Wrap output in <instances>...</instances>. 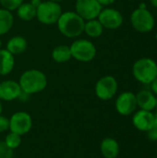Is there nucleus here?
<instances>
[{
    "mask_svg": "<svg viewBox=\"0 0 157 158\" xmlns=\"http://www.w3.org/2000/svg\"><path fill=\"white\" fill-rule=\"evenodd\" d=\"M56 24L62 35L68 38H75L83 33L85 20L75 11H67L61 14Z\"/></svg>",
    "mask_w": 157,
    "mask_h": 158,
    "instance_id": "1",
    "label": "nucleus"
},
{
    "mask_svg": "<svg viewBox=\"0 0 157 158\" xmlns=\"http://www.w3.org/2000/svg\"><path fill=\"white\" fill-rule=\"evenodd\" d=\"M19 84L21 91L30 95L43 91L47 85L45 74L38 69H28L19 77Z\"/></svg>",
    "mask_w": 157,
    "mask_h": 158,
    "instance_id": "2",
    "label": "nucleus"
},
{
    "mask_svg": "<svg viewBox=\"0 0 157 158\" xmlns=\"http://www.w3.org/2000/svg\"><path fill=\"white\" fill-rule=\"evenodd\" d=\"M132 74L139 82L151 84L157 77V63L150 57L140 58L132 66Z\"/></svg>",
    "mask_w": 157,
    "mask_h": 158,
    "instance_id": "3",
    "label": "nucleus"
},
{
    "mask_svg": "<svg viewBox=\"0 0 157 158\" xmlns=\"http://www.w3.org/2000/svg\"><path fill=\"white\" fill-rule=\"evenodd\" d=\"M62 8L59 3L53 1H44L36 8V18L42 24H56L62 14Z\"/></svg>",
    "mask_w": 157,
    "mask_h": 158,
    "instance_id": "4",
    "label": "nucleus"
},
{
    "mask_svg": "<svg viewBox=\"0 0 157 158\" xmlns=\"http://www.w3.org/2000/svg\"><path fill=\"white\" fill-rule=\"evenodd\" d=\"M69 47L72 57L80 62L86 63L93 60L97 53L95 45L86 39L75 40Z\"/></svg>",
    "mask_w": 157,
    "mask_h": 158,
    "instance_id": "5",
    "label": "nucleus"
},
{
    "mask_svg": "<svg viewBox=\"0 0 157 158\" xmlns=\"http://www.w3.org/2000/svg\"><path fill=\"white\" fill-rule=\"evenodd\" d=\"M130 23L134 30L141 33L151 31L155 24V17L147 8H136L130 15Z\"/></svg>",
    "mask_w": 157,
    "mask_h": 158,
    "instance_id": "6",
    "label": "nucleus"
},
{
    "mask_svg": "<svg viewBox=\"0 0 157 158\" xmlns=\"http://www.w3.org/2000/svg\"><path fill=\"white\" fill-rule=\"evenodd\" d=\"M118 84L113 76L102 77L95 84V94L101 100L107 101L112 99L118 92Z\"/></svg>",
    "mask_w": 157,
    "mask_h": 158,
    "instance_id": "7",
    "label": "nucleus"
},
{
    "mask_svg": "<svg viewBox=\"0 0 157 158\" xmlns=\"http://www.w3.org/2000/svg\"><path fill=\"white\" fill-rule=\"evenodd\" d=\"M103 6L97 0H76L75 12L85 21L97 19Z\"/></svg>",
    "mask_w": 157,
    "mask_h": 158,
    "instance_id": "8",
    "label": "nucleus"
},
{
    "mask_svg": "<svg viewBox=\"0 0 157 158\" xmlns=\"http://www.w3.org/2000/svg\"><path fill=\"white\" fill-rule=\"evenodd\" d=\"M32 127V119L31 115L24 111L14 113L9 118V130L19 135L28 133Z\"/></svg>",
    "mask_w": 157,
    "mask_h": 158,
    "instance_id": "9",
    "label": "nucleus"
},
{
    "mask_svg": "<svg viewBox=\"0 0 157 158\" xmlns=\"http://www.w3.org/2000/svg\"><path fill=\"white\" fill-rule=\"evenodd\" d=\"M97 19L103 25L104 29H108V30L118 29L123 24L122 14L118 9L112 7L103 8Z\"/></svg>",
    "mask_w": 157,
    "mask_h": 158,
    "instance_id": "10",
    "label": "nucleus"
},
{
    "mask_svg": "<svg viewBox=\"0 0 157 158\" xmlns=\"http://www.w3.org/2000/svg\"><path fill=\"white\" fill-rule=\"evenodd\" d=\"M117 112L121 116H130L135 112L137 106L136 94L131 92H124L120 94L115 103Z\"/></svg>",
    "mask_w": 157,
    "mask_h": 158,
    "instance_id": "11",
    "label": "nucleus"
},
{
    "mask_svg": "<svg viewBox=\"0 0 157 158\" xmlns=\"http://www.w3.org/2000/svg\"><path fill=\"white\" fill-rule=\"evenodd\" d=\"M132 123L138 131L147 132L155 126V114L152 111L140 109L134 113L132 117Z\"/></svg>",
    "mask_w": 157,
    "mask_h": 158,
    "instance_id": "12",
    "label": "nucleus"
},
{
    "mask_svg": "<svg viewBox=\"0 0 157 158\" xmlns=\"http://www.w3.org/2000/svg\"><path fill=\"white\" fill-rule=\"evenodd\" d=\"M22 91L19 82L13 80H6L0 82V100L13 101L19 99Z\"/></svg>",
    "mask_w": 157,
    "mask_h": 158,
    "instance_id": "13",
    "label": "nucleus"
},
{
    "mask_svg": "<svg viewBox=\"0 0 157 158\" xmlns=\"http://www.w3.org/2000/svg\"><path fill=\"white\" fill-rule=\"evenodd\" d=\"M137 106L140 109L146 110V111H153L155 109L156 106V96L151 90L143 89L141 90L136 94Z\"/></svg>",
    "mask_w": 157,
    "mask_h": 158,
    "instance_id": "14",
    "label": "nucleus"
},
{
    "mask_svg": "<svg viewBox=\"0 0 157 158\" xmlns=\"http://www.w3.org/2000/svg\"><path fill=\"white\" fill-rule=\"evenodd\" d=\"M101 154L105 158H117L119 155L118 143L110 137L105 138L100 145Z\"/></svg>",
    "mask_w": 157,
    "mask_h": 158,
    "instance_id": "15",
    "label": "nucleus"
},
{
    "mask_svg": "<svg viewBox=\"0 0 157 158\" xmlns=\"http://www.w3.org/2000/svg\"><path fill=\"white\" fill-rule=\"evenodd\" d=\"M15 66L14 56L6 49H0V75L6 76L9 74Z\"/></svg>",
    "mask_w": 157,
    "mask_h": 158,
    "instance_id": "16",
    "label": "nucleus"
},
{
    "mask_svg": "<svg viewBox=\"0 0 157 158\" xmlns=\"http://www.w3.org/2000/svg\"><path fill=\"white\" fill-rule=\"evenodd\" d=\"M6 49L13 56L20 55L24 53L27 49V41L22 36H14L7 41Z\"/></svg>",
    "mask_w": 157,
    "mask_h": 158,
    "instance_id": "17",
    "label": "nucleus"
},
{
    "mask_svg": "<svg viewBox=\"0 0 157 158\" xmlns=\"http://www.w3.org/2000/svg\"><path fill=\"white\" fill-rule=\"evenodd\" d=\"M70 47L66 44H59L52 51V58L56 63H66L71 59Z\"/></svg>",
    "mask_w": 157,
    "mask_h": 158,
    "instance_id": "18",
    "label": "nucleus"
},
{
    "mask_svg": "<svg viewBox=\"0 0 157 158\" xmlns=\"http://www.w3.org/2000/svg\"><path fill=\"white\" fill-rule=\"evenodd\" d=\"M14 23V17L11 11L0 8V36L7 33Z\"/></svg>",
    "mask_w": 157,
    "mask_h": 158,
    "instance_id": "19",
    "label": "nucleus"
},
{
    "mask_svg": "<svg viewBox=\"0 0 157 158\" xmlns=\"http://www.w3.org/2000/svg\"><path fill=\"white\" fill-rule=\"evenodd\" d=\"M103 31L104 27L97 19L85 21L83 32H85L88 36L92 38H98L103 34Z\"/></svg>",
    "mask_w": 157,
    "mask_h": 158,
    "instance_id": "20",
    "label": "nucleus"
},
{
    "mask_svg": "<svg viewBox=\"0 0 157 158\" xmlns=\"http://www.w3.org/2000/svg\"><path fill=\"white\" fill-rule=\"evenodd\" d=\"M18 17L24 21H30L36 17V7L31 3H22L17 9Z\"/></svg>",
    "mask_w": 157,
    "mask_h": 158,
    "instance_id": "21",
    "label": "nucleus"
},
{
    "mask_svg": "<svg viewBox=\"0 0 157 158\" xmlns=\"http://www.w3.org/2000/svg\"><path fill=\"white\" fill-rule=\"evenodd\" d=\"M21 136L15 133V132H12L10 131V133H8L6 136V139H5V143L12 150L19 147V145L21 144Z\"/></svg>",
    "mask_w": 157,
    "mask_h": 158,
    "instance_id": "22",
    "label": "nucleus"
},
{
    "mask_svg": "<svg viewBox=\"0 0 157 158\" xmlns=\"http://www.w3.org/2000/svg\"><path fill=\"white\" fill-rule=\"evenodd\" d=\"M22 3L23 0H0V4L3 6V8L8 11L17 10Z\"/></svg>",
    "mask_w": 157,
    "mask_h": 158,
    "instance_id": "23",
    "label": "nucleus"
},
{
    "mask_svg": "<svg viewBox=\"0 0 157 158\" xmlns=\"http://www.w3.org/2000/svg\"><path fill=\"white\" fill-rule=\"evenodd\" d=\"M13 150L10 149L5 142H0V158H12Z\"/></svg>",
    "mask_w": 157,
    "mask_h": 158,
    "instance_id": "24",
    "label": "nucleus"
},
{
    "mask_svg": "<svg viewBox=\"0 0 157 158\" xmlns=\"http://www.w3.org/2000/svg\"><path fill=\"white\" fill-rule=\"evenodd\" d=\"M9 130V119L0 115V132H5Z\"/></svg>",
    "mask_w": 157,
    "mask_h": 158,
    "instance_id": "25",
    "label": "nucleus"
},
{
    "mask_svg": "<svg viewBox=\"0 0 157 158\" xmlns=\"http://www.w3.org/2000/svg\"><path fill=\"white\" fill-rule=\"evenodd\" d=\"M147 137L151 142H157V126L155 125L147 131Z\"/></svg>",
    "mask_w": 157,
    "mask_h": 158,
    "instance_id": "26",
    "label": "nucleus"
},
{
    "mask_svg": "<svg viewBox=\"0 0 157 158\" xmlns=\"http://www.w3.org/2000/svg\"><path fill=\"white\" fill-rule=\"evenodd\" d=\"M150 85H151V91L154 93V94L155 96H157V77L152 81V83Z\"/></svg>",
    "mask_w": 157,
    "mask_h": 158,
    "instance_id": "27",
    "label": "nucleus"
},
{
    "mask_svg": "<svg viewBox=\"0 0 157 158\" xmlns=\"http://www.w3.org/2000/svg\"><path fill=\"white\" fill-rule=\"evenodd\" d=\"M97 2H98L102 6H110V5H112V4H114V3L116 2V0H97Z\"/></svg>",
    "mask_w": 157,
    "mask_h": 158,
    "instance_id": "28",
    "label": "nucleus"
},
{
    "mask_svg": "<svg viewBox=\"0 0 157 158\" xmlns=\"http://www.w3.org/2000/svg\"><path fill=\"white\" fill-rule=\"evenodd\" d=\"M42 2H43L42 0H31L30 3H31L33 6H35V7L37 8V7L42 4Z\"/></svg>",
    "mask_w": 157,
    "mask_h": 158,
    "instance_id": "29",
    "label": "nucleus"
},
{
    "mask_svg": "<svg viewBox=\"0 0 157 158\" xmlns=\"http://www.w3.org/2000/svg\"><path fill=\"white\" fill-rule=\"evenodd\" d=\"M151 2V5L154 6L155 7H157V0H150Z\"/></svg>",
    "mask_w": 157,
    "mask_h": 158,
    "instance_id": "30",
    "label": "nucleus"
},
{
    "mask_svg": "<svg viewBox=\"0 0 157 158\" xmlns=\"http://www.w3.org/2000/svg\"><path fill=\"white\" fill-rule=\"evenodd\" d=\"M155 125L157 126V96H156V106H155Z\"/></svg>",
    "mask_w": 157,
    "mask_h": 158,
    "instance_id": "31",
    "label": "nucleus"
},
{
    "mask_svg": "<svg viewBox=\"0 0 157 158\" xmlns=\"http://www.w3.org/2000/svg\"><path fill=\"white\" fill-rule=\"evenodd\" d=\"M139 8H146V5H145V3H142V4L140 5Z\"/></svg>",
    "mask_w": 157,
    "mask_h": 158,
    "instance_id": "32",
    "label": "nucleus"
},
{
    "mask_svg": "<svg viewBox=\"0 0 157 158\" xmlns=\"http://www.w3.org/2000/svg\"><path fill=\"white\" fill-rule=\"evenodd\" d=\"M2 111H3V107H2V103H1V100H0V115L2 114Z\"/></svg>",
    "mask_w": 157,
    "mask_h": 158,
    "instance_id": "33",
    "label": "nucleus"
},
{
    "mask_svg": "<svg viewBox=\"0 0 157 158\" xmlns=\"http://www.w3.org/2000/svg\"><path fill=\"white\" fill-rule=\"evenodd\" d=\"M49 1H53V2H56V3H60V2H62L63 0H49Z\"/></svg>",
    "mask_w": 157,
    "mask_h": 158,
    "instance_id": "34",
    "label": "nucleus"
},
{
    "mask_svg": "<svg viewBox=\"0 0 157 158\" xmlns=\"http://www.w3.org/2000/svg\"><path fill=\"white\" fill-rule=\"evenodd\" d=\"M1 46H2V41H1V39H0V49H1Z\"/></svg>",
    "mask_w": 157,
    "mask_h": 158,
    "instance_id": "35",
    "label": "nucleus"
},
{
    "mask_svg": "<svg viewBox=\"0 0 157 158\" xmlns=\"http://www.w3.org/2000/svg\"><path fill=\"white\" fill-rule=\"evenodd\" d=\"M156 156H157V150H156Z\"/></svg>",
    "mask_w": 157,
    "mask_h": 158,
    "instance_id": "36",
    "label": "nucleus"
},
{
    "mask_svg": "<svg viewBox=\"0 0 157 158\" xmlns=\"http://www.w3.org/2000/svg\"><path fill=\"white\" fill-rule=\"evenodd\" d=\"M156 39H157V34H156Z\"/></svg>",
    "mask_w": 157,
    "mask_h": 158,
    "instance_id": "37",
    "label": "nucleus"
},
{
    "mask_svg": "<svg viewBox=\"0 0 157 158\" xmlns=\"http://www.w3.org/2000/svg\"><path fill=\"white\" fill-rule=\"evenodd\" d=\"M130 1H131V0H130Z\"/></svg>",
    "mask_w": 157,
    "mask_h": 158,
    "instance_id": "38",
    "label": "nucleus"
}]
</instances>
